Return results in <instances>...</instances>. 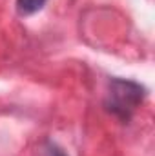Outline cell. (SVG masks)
I'll return each instance as SVG.
<instances>
[{
    "label": "cell",
    "instance_id": "obj_2",
    "mask_svg": "<svg viewBox=\"0 0 155 156\" xmlns=\"http://www.w3.org/2000/svg\"><path fill=\"white\" fill-rule=\"evenodd\" d=\"M46 2L47 0H17V11L22 16H29L40 11L46 5Z\"/></svg>",
    "mask_w": 155,
    "mask_h": 156
},
{
    "label": "cell",
    "instance_id": "obj_3",
    "mask_svg": "<svg viewBox=\"0 0 155 156\" xmlns=\"http://www.w3.org/2000/svg\"><path fill=\"white\" fill-rule=\"evenodd\" d=\"M44 156H66V153H64L59 145H55V144L47 142V144H46V147H44Z\"/></svg>",
    "mask_w": 155,
    "mask_h": 156
},
{
    "label": "cell",
    "instance_id": "obj_1",
    "mask_svg": "<svg viewBox=\"0 0 155 156\" xmlns=\"http://www.w3.org/2000/svg\"><path fill=\"white\" fill-rule=\"evenodd\" d=\"M144 98H146V89L139 82L112 78L108 85L104 107L120 122H130V118L133 116L137 107L144 102Z\"/></svg>",
    "mask_w": 155,
    "mask_h": 156
}]
</instances>
